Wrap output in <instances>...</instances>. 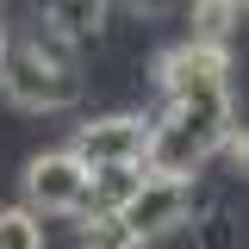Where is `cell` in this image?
I'll return each instance as SVG.
<instances>
[{
    "mask_svg": "<svg viewBox=\"0 0 249 249\" xmlns=\"http://www.w3.org/2000/svg\"><path fill=\"white\" fill-rule=\"evenodd\" d=\"M231 124H237L231 88L162 100V112L150 119L143 168H150V175H181V181H193V168H206V162L218 156V143H224V131H231Z\"/></svg>",
    "mask_w": 249,
    "mask_h": 249,
    "instance_id": "cell-1",
    "label": "cell"
},
{
    "mask_svg": "<svg viewBox=\"0 0 249 249\" xmlns=\"http://www.w3.org/2000/svg\"><path fill=\"white\" fill-rule=\"evenodd\" d=\"M0 93L25 112H62L81 100V50L62 44L56 31L0 37Z\"/></svg>",
    "mask_w": 249,
    "mask_h": 249,
    "instance_id": "cell-2",
    "label": "cell"
},
{
    "mask_svg": "<svg viewBox=\"0 0 249 249\" xmlns=\"http://www.w3.org/2000/svg\"><path fill=\"white\" fill-rule=\"evenodd\" d=\"M112 218H119L137 243H156V237L181 231L187 218H193V181H181V175H150L143 168V181L131 187V199Z\"/></svg>",
    "mask_w": 249,
    "mask_h": 249,
    "instance_id": "cell-3",
    "label": "cell"
},
{
    "mask_svg": "<svg viewBox=\"0 0 249 249\" xmlns=\"http://www.w3.org/2000/svg\"><path fill=\"white\" fill-rule=\"evenodd\" d=\"M156 88H162V100L231 88V44H199V37L168 44V50L156 56Z\"/></svg>",
    "mask_w": 249,
    "mask_h": 249,
    "instance_id": "cell-4",
    "label": "cell"
},
{
    "mask_svg": "<svg viewBox=\"0 0 249 249\" xmlns=\"http://www.w3.org/2000/svg\"><path fill=\"white\" fill-rule=\"evenodd\" d=\"M25 206L44 218H62V212H81L88 206V168L75 150H44L25 162Z\"/></svg>",
    "mask_w": 249,
    "mask_h": 249,
    "instance_id": "cell-5",
    "label": "cell"
},
{
    "mask_svg": "<svg viewBox=\"0 0 249 249\" xmlns=\"http://www.w3.org/2000/svg\"><path fill=\"white\" fill-rule=\"evenodd\" d=\"M69 150L81 156V168H124V162H143V150H150V119H137V112H106V119L81 124Z\"/></svg>",
    "mask_w": 249,
    "mask_h": 249,
    "instance_id": "cell-6",
    "label": "cell"
},
{
    "mask_svg": "<svg viewBox=\"0 0 249 249\" xmlns=\"http://www.w3.org/2000/svg\"><path fill=\"white\" fill-rule=\"evenodd\" d=\"M112 6H119V0H44V31H56L62 44H75V50H81L88 37L106 31Z\"/></svg>",
    "mask_w": 249,
    "mask_h": 249,
    "instance_id": "cell-7",
    "label": "cell"
},
{
    "mask_svg": "<svg viewBox=\"0 0 249 249\" xmlns=\"http://www.w3.org/2000/svg\"><path fill=\"white\" fill-rule=\"evenodd\" d=\"M0 249H50V224L31 206H6L0 212Z\"/></svg>",
    "mask_w": 249,
    "mask_h": 249,
    "instance_id": "cell-8",
    "label": "cell"
},
{
    "mask_svg": "<svg viewBox=\"0 0 249 249\" xmlns=\"http://www.w3.org/2000/svg\"><path fill=\"white\" fill-rule=\"evenodd\" d=\"M243 243V224L231 206H206V212H193V249H237Z\"/></svg>",
    "mask_w": 249,
    "mask_h": 249,
    "instance_id": "cell-9",
    "label": "cell"
},
{
    "mask_svg": "<svg viewBox=\"0 0 249 249\" xmlns=\"http://www.w3.org/2000/svg\"><path fill=\"white\" fill-rule=\"evenodd\" d=\"M237 25H243V13H237L231 0H193V31H187V37H199V44H231Z\"/></svg>",
    "mask_w": 249,
    "mask_h": 249,
    "instance_id": "cell-10",
    "label": "cell"
},
{
    "mask_svg": "<svg viewBox=\"0 0 249 249\" xmlns=\"http://www.w3.org/2000/svg\"><path fill=\"white\" fill-rule=\"evenodd\" d=\"M81 249H143V243L112 212H93V218H81Z\"/></svg>",
    "mask_w": 249,
    "mask_h": 249,
    "instance_id": "cell-11",
    "label": "cell"
},
{
    "mask_svg": "<svg viewBox=\"0 0 249 249\" xmlns=\"http://www.w3.org/2000/svg\"><path fill=\"white\" fill-rule=\"evenodd\" d=\"M119 6H131V13H168L175 0H119Z\"/></svg>",
    "mask_w": 249,
    "mask_h": 249,
    "instance_id": "cell-12",
    "label": "cell"
},
{
    "mask_svg": "<svg viewBox=\"0 0 249 249\" xmlns=\"http://www.w3.org/2000/svg\"><path fill=\"white\" fill-rule=\"evenodd\" d=\"M231 6H237V13H249V0H231Z\"/></svg>",
    "mask_w": 249,
    "mask_h": 249,
    "instance_id": "cell-13",
    "label": "cell"
}]
</instances>
